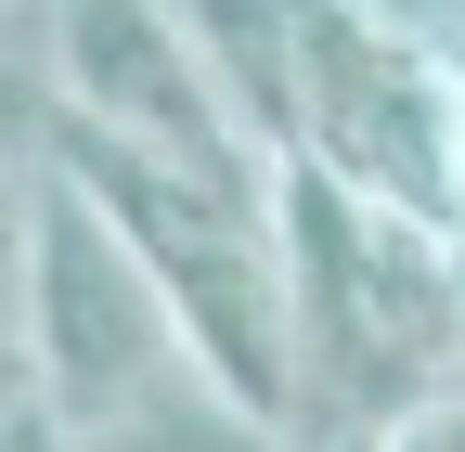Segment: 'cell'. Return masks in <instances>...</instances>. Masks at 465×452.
Returning a JSON list of instances; mask_svg holds the SVG:
<instances>
[{
  "label": "cell",
  "instance_id": "52a82bcc",
  "mask_svg": "<svg viewBox=\"0 0 465 452\" xmlns=\"http://www.w3.org/2000/svg\"><path fill=\"white\" fill-rule=\"evenodd\" d=\"M0 452H65V427H52V414H14V427H0Z\"/></svg>",
  "mask_w": 465,
  "mask_h": 452
},
{
  "label": "cell",
  "instance_id": "5b68a950",
  "mask_svg": "<svg viewBox=\"0 0 465 452\" xmlns=\"http://www.w3.org/2000/svg\"><path fill=\"white\" fill-rule=\"evenodd\" d=\"M14 285H26V168L0 155V310H14Z\"/></svg>",
  "mask_w": 465,
  "mask_h": 452
},
{
  "label": "cell",
  "instance_id": "3957f363",
  "mask_svg": "<svg viewBox=\"0 0 465 452\" xmlns=\"http://www.w3.org/2000/svg\"><path fill=\"white\" fill-rule=\"evenodd\" d=\"M0 39L52 78V103H65L78 130L130 142V155H168V168H194V182H220V194H272V168L232 130V103L207 78L182 0H14Z\"/></svg>",
  "mask_w": 465,
  "mask_h": 452
},
{
  "label": "cell",
  "instance_id": "ba28073f",
  "mask_svg": "<svg viewBox=\"0 0 465 452\" xmlns=\"http://www.w3.org/2000/svg\"><path fill=\"white\" fill-rule=\"evenodd\" d=\"M323 452H375V439H323Z\"/></svg>",
  "mask_w": 465,
  "mask_h": 452
},
{
  "label": "cell",
  "instance_id": "7a4b0ae2",
  "mask_svg": "<svg viewBox=\"0 0 465 452\" xmlns=\"http://www.w3.org/2000/svg\"><path fill=\"white\" fill-rule=\"evenodd\" d=\"M14 323H26V362H39V414L65 439L194 375L182 310L155 298V271L130 259V233H116L78 182H52V168L26 182V285H14Z\"/></svg>",
  "mask_w": 465,
  "mask_h": 452
},
{
  "label": "cell",
  "instance_id": "277c9868",
  "mask_svg": "<svg viewBox=\"0 0 465 452\" xmlns=\"http://www.w3.org/2000/svg\"><path fill=\"white\" fill-rule=\"evenodd\" d=\"M65 452H298L284 427H259L232 388H207V375H182V388H155V401H130V414H104V427H78Z\"/></svg>",
  "mask_w": 465,
  "mask_h": 452
},
{
  "label": "cell",
  "instance_id": "6da1fadb",
  "mask_svg": "<svg viewBox=\"0 0 465 452\" xmlns=\"http://www.w3.org/2000/svg\"><path fill=\"white\" fill-rule=\"evenodd\" d=\"M284 323H298V452L388 439L465 388V233L375 207L323 168H272Z\"/></svg>",
  "mask_w": 465,
  "mask_h": 452
},
{
  "label": "cell",
  "instance_id": "8992f818",
  "mask_svg": "<svg viewBox=\"0 0 465 452\" xmlns=\"http://www.w3.org/2000/svg\"><path fill=\"white\" fill-rule=\"evenodd\" d=\"M14 414H39V362H26V323L0 310V427H14Z\"/></svg>",
  "mask_w": 465,
  "mask_h": 452
}]
</instances>
